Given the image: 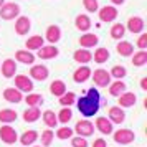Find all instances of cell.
Returning a JSON list of instances; mask_svg holds the SVG:
<instances>
[{"instance_id": "obj_1", "label": "cell", "mask_w": 147, "mask_h": 147, "mask_svg": "<svg viewBox=\"0 0 147 147\" xmlns=\"http://www.w3.org/2000/svg\"><path fill=\"white\" fill-rule=\"evenodd\" d=\"M99 91L96 88H91L88 89L84 96H81L80 99H76L78 102V111H80L84 117H93L94 114L99 111Z\"/></svg>"}, {"instance_id": "obj_2", "label": "cell", "mask_w": 147, "mask_h": 147, "mask_svg": "<svg viewBox=\"0 0 147 147\" xmlns=\"http://www.w3.org/2000/svg\"><path fill=\"white\" fill-rule=\"evenodd\" d=\"M113 139L116 144H121V146H127V144H132L136 140V134L131 131V129H119V131H113Z\"/></svg>"}, {"instance_id": "obj_3", "label": "cell", "mask_w": 147, "mask_h": 147, "mask_svg": "<svg viewBox=\"0 0 147 147\" xmlns=\"http://www.w3.org/2000/svg\"><path fill=\"white\" fill-rule=\"evenodd\" d=\"M20 15V5L15 3V2H10V3H3L0 7V17L2 20H13L15 17Z\"/></svg>"}, {"instance_id": "obj_4", "label": "cell", "mask_w": 147, "mask_h": 147, "mask_svg": "<svg viewBox=\"0 0 147 147\" xmlns=\"http://www.w3.org/2000/svg\"><path fill=\"white\" fill-rule=\"evenodd\" d=\"M91 76H93L94 84L98 88H107L109 83H111V74H109V71L102 69V68L94 69V73H91Z\"/></svg>"}, {"instance_id": "obj_5", "label": "cell", "mask_w": 147, "mask_h": 147, "mask_svg": "<svg viewBox=\"0 0 147 147\" xmlns=\"http://www.w3.org/2000/svg\"><path fill=\"white\" fill-rule=\"evenodd\" d=\"M15 88L22 93H32L33 91V81L27 74H15Z\"/></svg>"}, {"instance_id": "obj_6", "label": "cell", "mask_w": 147, "mask_h": 147, "mask_svg": "<svg viewBox=\"0 0 147 147\" xmlns=\"http://www.w3.org/2000/svg\"><path fill=\"white\" fill-rule=\"evenodd\" d=\"M0 139L5 144H15L18 140V136H17V131L10 124H5V126L0 127Z\"/></svg>"}, {"instance_id": "obj_7", "label": "cell", "mask_w": 147, "mask_h": 147, "mask_svg": "<svg viewBox=\"0 0 147 147\" xmlns=\"http://www.w3.org/2000/svg\"><path fill=\"white\" fill-rule=\"evenodd\" d=\"M73 132H76L78 136H81V137H89V136L94 134V126H93V122H89V121H86V119L78 121L76 126H74Z\"/></svg>"}, {"instance_id": "obj_8", "label": "cell", "mask_w": 147, "mask_h": 147, "mask_svg": "<svg viewBox=\"0 0 147 147\" xmlns=\"http://www.w3.org/2000/svg\"><path fill=\"white\" fill-rule=\"evenodd\" d=\"M38 53H36V56L40 58V60H53V58H56L58 55H60V50L55 47V45H48V47H43L38 48L36 50Z\"/></svg>"}, {"instance_id": "obj_9", "label": "cell", "mask_w": 147, "mask_h": 147, "mask_svg": "<svg viewBox=\"0 0 147 147\" xmlns=\"http://www.w3.org/2000/svg\"><path fill=\"white\" fill-rule=\"evenodd\" d=\"M3 99L12 104H18L23 101V93L18 91L17 88H5L3 89Z\"/></svg>"}, {"instance_id": "obj_10", "label": "cell", "mask_w": 147, "mask_h": 147, "mask_svg": "<svg viewBox=\"0 0 147 147\" xmlns=\"http://www.w3.org/2000/svg\"><path fill=\"white\" fill-rule=\"evenodd\" d=\"M48 71L47 66H43V65H33V66L30 68V78L32 80H36V81H45L48 80Z\"/></svg>"}, {"instance_id": "obj_11", "label": "cell", "mask_w": 147, "mask_h": 147, "mask_svg": "<svg viewBox=\"0 0 147 147\" xmlns=\"http://www.w3.org/2000/svg\"><path fill=\"white\" fill-rule=\"evenodd\" d=\"M99 10V20L101 22H106V23H111L117 18V8L116 7H102V8H98Z\"/></svg>"}, {"instance_id": "obj_12", "label": "cell", "mask_w": 147, "mask_h": 147, "mask_svg": "<svg viewBox=\"0 0 147 147\" xmlns=\"http://www.w3.org/2000/svg\"><path fill=\"white\" fill-rule=\"evenodd\" d=\"M30 28H32V22L28 17H18L17 22H15V33L23 36V35H27L30 32Z\"/></svg>"}, {"instance_id": "obj_13", "label": "cell", "mask_w": 147, "mask_h": 147, "mask_svg": "<svg viewBox=\"0 0 147 147\" xmlns=\"http://www.w3.org/2000/svg\"><path fill=\"white\" fill-rule=\"evenodd\" d=\"M126 119V113L121 106H111L109 107V121L113 124H121Z\"/></svg>"}, {"instance_id": "obj_14", "label": "cell", "mask_w": 147, "mask_h": 147, "mask_svg": "<svg viewBox=\"0 0 147 147\" xmlns=\"http://www.w3.org/2000/svg\"><path fill=\"white\" fill-rule=\"evenodd\" d=\"M73 60L80 65H86L93 60V53L89 51V48H81V50H76L73 53Z\"/></svg>"}, {"instance_id": "obj_15", "label": "cell", "mask_w": 147, "mask_h": 147, "mask_svg": "<svg viewBox=\"0 0 147 147\" xmlns=\"http://www.w3.org/2000/svg\"><path fill=\"white\" fill-rule=\"evenodd\" d=\"M136 101H137V96H136V94L124 91L122 94L117 96V106H121V107H132L134 104H136Z\"/></svg>"}, {"instance_id": "obj_16", "label": "cell", "mask_w": 147, "mask_h": 147, "mask_svg": "<svg viewBox=\"0 0 147 147\" xmlns=\"http://www.w3.org/2000/svg\"><path fill=\"white\" fill-rule=\"evenodd\" d=\"M2 74L3 78H13L17 74V63L12 58H7L5 61H2Z\"/></svg>"}, {"instance_id": "obj_17", "label": "cell", "mask_w": 147, "mask_h": 147, "mask_svg": "<svg viewBox=\"0 0 147 147\" xmlns=\"http://www.w3.org/2000/svg\"><path fill=\"white\" fill-rule=\"evenodd\" d=\"M91 69L88 66H80L76 71L73 73V80H74V83H78V84H81V83H86L89 78H91Z\"/></svg>"}, {"instance_id": "obj_18", "label": "cell", "mask_w": 147, "mask_h": 147, "mask_svg": "<svg viewBox=\"0 0 147 147\" xmlns=\"http://www.w3.org/2000/svg\"><path fill=\"white\" fill-rule=\"evenodd\" d=\"M45 38H47V41H50L51 45H55V43H58V41L61 40V30L58 25H50V27L47 28V35H45Z\"/></svg>"}, {"instance_id": "obj_19", "label": "cell", "mask_w": 147, "mask_h": 147, "mask_svg": "<svg viewBox=\"0 0 147 147\" xmlns=\"http://www.w3.org/2000/svg\"><path fill=\"white\" fill-rule=\"evenodd\" d=\"M96 129L104 136L113 134V122L107 119V117H98L96 119Z\"/></svg>"}, {"instance_id": "obj_20", "label": "cell", "mask_w": 147, "mask_h": 147, "mask_svg": "<svg viewBox=\"0 0 147 147\" xmlns=\"http://www.w3.org/2000/svg\"><path fill=\"white\" fill-rule=\"evenodd\" d=\"M126 27L131 33H140V32L144 30V20H142L140 17H131V18L127 20Z\"/></svg>"}, {"instance_id": "obj_21", "label": "cell", "mask_w": 147, "mask_h": 147, "mask_svg": "<svg viewBox=\"0 0 147 147\" xmlns=\"http://www.w3.org/2000/svg\"><path fill=\"white\" fill-rule=\"evenodd\" d=\"M15 60L18 61V63H23V65H33L35 55L30 53L28 50H18L15 53Z\"/></svg>"}, {"instance_id": "obj_22", "label": "cell", "mask_w": 147, "mask_h": 147, "mask_svg": "<svg viewBox=\"0 0 147 147\" xmlns=\"http://www.w3.org/2000/svg\"><path fill=\"white\" fill-rule=\"evenodd\" d=\"M98 43H99V38H98V35H94V33H84L80 38V45L83 48H93Z\"/></svg>"}, {"instance_id": "obj_23", "label": "cell", "mask_w": 147, "mask_h": 147, "mask_svg": "<svg viewBox=\"0 0 147 147\" xmlns=\"http://www.w3.org/2000/svg\"><path fill=\"white\" fill-rule=\"evenodd\" d=\"M40 107L38 106H28V109H25L23 113V121L25 122H35L36 119H40Z\"/></svg>"}, {"instance_id": "obj_24", "label": "cell", "mask_w": 147, "mask_h": 147, "mask_svg": "<svg viewBox=\"0 0 147 147\" xmlns=\"http://www.w3.org/2000/svg\"><path fill=\"white\" fill-rule=\"evenodd\" d=\"M43 43H45L43 36H40V35H33V36H30V38L25 41V47H27L28 51H33V50H38V48L43 47Z\"/></svg>"}, {"instance_id": "obj_25", "label": "cell", "mask_w": 147, "mask_h": 147, "mask_svg": "<svg viewBox=\"0 0 147 147\" xmlns=\"http://www.w3.org/2000/svg\"><path fill=\"white\" fill-rule=\"evenodd\" d=\"M17 117H18V114L13 109H2L0 111V122L2 124H12L17 121Z\"/></svg>"}, {"instance_id": "obj_26", "label": "cell", "mask_w": 147, "mask_h": 147, "mask_svg": "<svg viewBox=\"0 0 147 147\" xmlns=\"http://www.w3.org/2000/svg\"><path fill=\"white\" fill-rule=\"evenodd\" d=\"M50 93L56 96V98H60L61 94L66 93V84H65V81L61 80H55L51 84H50Z\"/></svg>"}, {"instance_id": "obj_27", "label": "cell", "mask_w": 147, "mask_h": 147, "mask_svg": "<svg viewBox=\"0 0 147 147\" xmlns=\"http://www.w3.org/2000/svg\"><path fill=\"white\" fill-rule=\"evenodd\" d=\"M126 91V83L121 80H116L114 83H109V94L114 96V98H117L119 94H122Z\"/></svg>"}, {"instance_id": "obj_28", "label": "cell", "mask_w": 147, "mask_h": 147, "mask_svg": "<svg viewBox=\"0 0 147 147\" xmlns=\"http://www.w3.org/2000/svg\"><path fill=\"white\" fill-rule=\"evenodd\" d=\"M74 25H76V28L78 30H81V32H88L89 28H91V20H89V17L88 15H78L76 17V20H74Z\"/></svg>"}, {"instance_id": "obj_29", "label": "cell", "mask_w": 147, "mask_h": 147, "mask_svg": "<svg viewBox=\"0 0 147 147\" xmlns=\"http://www.w3.org/2000/svg\"><path fill=\"white\" fill-rule=\"evenodd\" d=\"M109 56H111V55H109V50H107V48H98L93 55V60H94V63L102 65V63H106V61L109 60Z\"/></svg>"}, {"instance_id": "obj_30", "label": "cell", "mask_w": 147, "mask_h": 147, "mask_svg": "<svg viewBox=\"0 0 147 147\" xmlns=\"http://www.w3.org/2000/svg\"><path fill=\"white\" fill-rule=\"evenodd\" d=\"M116 50H117V53L121 56H131L134 53V47H132V43H129V41H119L116 45Z\"/></svg>"}, {"instance_id": "obj_31", "label": "cell", "mask_w": 147, "mask_h": 147, "mask_svg": "<svg viewBox=\"0 0 147 147\" xmlns=\"http://www.w3.org/2000/svg\"><path fill=\"white\" fill-rule=\"evenodd\" d=\"M36 140H38V132H36V131H27V132H23V136L20 137L22 146H33Z\"/></svg>"}, {"instance_id": "obj_32", "label": "cell", "mask_w": 147, "mask_h": 147, "mask_svg": "<svg viewBox=\"0 0 147 147\" xmlns=\"http://www.w3.org/2000/svg\"><path fill=\"white\" fill-rule=\"evenodd\" d=\"M41 117H43V122H45L48 127H56L58 126V117H56L55 111H45V113L41 114Z\"/></svg>"}, {"instance_id": "obj_33", "label": "cell", "mask_w": 147, "mask_h": 147, "mask_svg": "<svg viewBox=\"0 0 147 147\" xmlns=\"http://www.w3.org/2000/svg\"><path fill=\"white\" fill-rule=\"evenodd\" d=\"M56 117H58V122H61V124H68L69 121L73 119V111H71L69 107L63 106V109L56 114Z\"/></svg>"}, {"instance_id": "obj_34", "label": "cell", "mask_w": 147, "mask_h": 147, "mask_svg": "<svg viewBox=\"0 0 147 147\" xmlns=\"http://www.w3.org/2000/svg\"><path fill=\"white\" fill-rule=\"evenodd\" d=\"M146 63H147V51L146 50H140V51H137V53H134V56H132V65L134 66L140 68V66H144Z\"/></svg>"}, {"instance_id": "obj_35", "label": "cell", "mask_w": 147, "mask_h": 147, "mask_svg": "<svg viewBox=\"0 0 147 147\" xmlns=\"http://www.w3.org/2000/svg\"><path fill=\"white\" fill-rule=\"evenodd\" d=\"M126 33V25H122V23H114L113 27H111V36H113L114 40H121L122 36Z\"/></svg>"}, {"instance_id": "obj_36", "label": "cell", "mask_w": 147, "mask_h": 147, "mask_svg": "<svg viewBox=\"0 0 147 147\" xmlns=\"http://www.w3.org/2000/svg\"><path fill=\"white\" fill-rule=\"evenodd\" d=\"M74 102H76V94L74 93H65V94H61L60 96V104L61 106H73Z\"/></svg>"}, {"instance_id": "obj_37", "label": "cell", "mask_w": 147, "mask_h": 147, "mask_svg": "<svg viewBox=\"0 0 147 147\" xmlns=\"http://www.w3.org/2000/svg\"><path fill=\"white\" fill-rule=\"evenodd\" d=\"M109 74H111V78H114V80H122V78H126V68L121 66V65H116V66H113V69L109 71Z\"/></svg>"}, {"instance_id": "obj_38", "label": "cell", "mask_w": 147, "mask_h": 147, "mask_svg": "<svg viewBox=\"0 0 147 147\" xmlns=\"http://www.w3.org/2000/svg\"><path fill=\"white\" fill-rule=\"evenodd\" d=\"M25 102H27V106H40L43 102V96L36 94V93H32L25 98Z\"/></svg>"}, {"instance_id": "obj_39", "label": "cell", "mask_w": 147, "mask_h": 147, "mask_svg": "<svg viewBox=\"0 0 147 147\" xmlns=\"http://www.w3.org/2000/svg\"><path fill=\"white\" fill-rule=\"evenodd\" d=\"M55 134H56V137L60 140H66V139H71V137H73V129H69L68 126H63Z\"/></svg>"}, {"instance_id": "obj_40", "label": "cell", "mask_w": 147, "mask_h": 147, "mask_svg": "<svg viewBox=\"0 0 147 147\" xmlns=\"http://www.w3.org/2000/svg\"><path fill=\"white\" fill-rule=\"evenodd\" d=\"M53 139H55V132L51 131V129H47V131H43V132H41V147L51 146Z\"/></svg>"}, {"instance_id": "obj_41", "label": "cell", "mask_w": 147, "mask_h": 147, "mask_svg": "<svg viewBox=\"0 0 147 147\" xmlns=\"http://www.w3.org/2000/svg\"><path fill=\"white\" fill-rule=\"evenodd\" d=\"M83 5H84V8H86L88 12H91V13L98 12V8H99L98 0H83Z\"/></svg>"}, {"instance_id": "obj_42", "label": "cell", "mask_w": 147, "mask_h": 147, "mask_svg": "<svg viewBox=\"0 0 147 147\" xmlns=\"http://www.w3.org/2000/svg\"><path fill=\"white\" fill-rule=\"evenodd\" d=\"M71 146L73 147H88L86 137H81V136H76V137H71Z\"/></svg>"}, {"instance_id": "obj_43", "label": "cell", "mask_w": 147, "mask_h": 147, "mask_svg": "<svg viewBox=\"0 0 147 147\" xmlns=\"http://www.w3.org/2000/svg\"><path fill=\"white\" fill-rule=\"evenodd\" d=\"M137 47H139L140 50H146L147 48V33H142L139 36V40H137Z\"/></svg>"}, {"instance_id": "obj_44", "label": "cell", "mask_w": 147, "mask_h": 147, "mask_svg": "<svg viewBox=\"0 0 147 147\" xmlns=\"http://www.w3.org/2000/svg\"><path fill=\"white\" fill-rule=\"evenodd\" d=\"M91 147H107V144H106V140L104 139H96Z\"/></svg>"}, {"instance_id": "obj_45", "label": "cell", "mask_w": 147, "mask_h": 147, "mask_svg": "<svg viewBox=\"0 0 147 147\" xmlns=\"http://www.w3.org/2000/svg\"><path fill=\"white\" fill-rule=\"evenodd\" d=\"M140 88H142L144 91H147V78H142V80H140Z\"/></svg>"}, {"instance_id": "obj_46", "label": "cell", "mask_w": 147, "mask_h": 147, "mask_svg": "<svg viewBox=\"0 0 147 147\" xmlns=\"http://www.w3.org/2000/svg\"><path fill=\"white\" fill-rule=\"evenodd\" d=\"M111 2H113L114 5H122L124 3V0H111Z\"/></svg>"}, {"instance_id": "obj_47", "label": "cell", "mask_w": 147, "mask_h": 147, "mask_svg": "<svg viewBox=\"0 0 147 147\" xmlns=\"http://www.w3.org/2000/svg\"><path fill=\"white\" fill-rule=\"evenodd\" d=\"M3 3H5V0H0V7H2V5H3Z\"/></svg>"}, {"instance_id": "obj_48", "label": "cell", "mask_w": 147, "mask_h": 147, "mask_svg": "<svg viewBox=\"0 0 147 147\" xmlns=\"http://www.w3.org/2000/svg\"><path fill=\"white\" fill-rule=\"evenodd\" d=\"M33 147H41V146H33Z\"/></svg>"}]
</instances>
